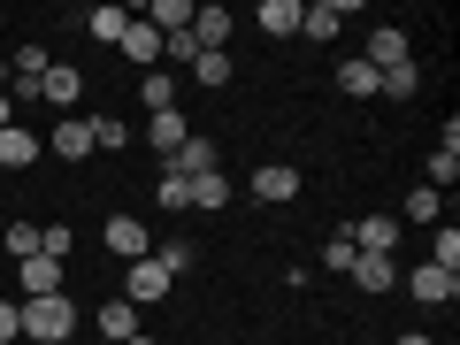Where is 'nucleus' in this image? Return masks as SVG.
Segmentation results:
<instances>
[{
    "label": "nucleus",
    "mask_w": 460,
    "mask_h": 345,
    "mask_svg": "<svg viewBox=\"0 0 460 345\" xmlns=\"http://www.w3.org/2000/svg\"><path fill=\"white\" fill-rule=\"evenodd\" d=\"M429 261H438V269H460V230H453V223L429 230Z\"/></svg>",
    "instance_id": "obj_29"
},
{
    "label": "nucleus",
    "mask_w": 460,
    "mask_h": 345,
    "mask_svg": "<svg viewBox=\"0 0 460 345\" xmlns=\"http://www.w3.org/2000/svg\"><path fill=\"white\" fill-rule=\"evenodd\" d=\"M39 253H47V261H69V253H77V230L69 223H39Z\"/></svg>",
    "instance_id": "obj_27"
},
{
    "label": "nucleus",
    "mask_w": 460,
    "mask_h": 345,
    "mask_svg": "<svg viewBox=\"0 0 460 345\" xmlns=\"http://www.w3.org/2000/svg\"><path fill=\"white\" fill-rule=\"evenodd\" d=\"M84 84H93V77H84L77 62H54V69H47V84H39V100H47V108H62V115H77Z\"/></svg>",
    "instance_id": "obj_4"
},
{
    "label": "nucleus",
    "mask_w": 460,
    "mask_h": 345,
    "mask_svg": "<svg viewBox=\"0 0 460 345\" xmlns=\"http://www.w3.org/2000/svg\"><path fill=\"white\" fill-rule=\"evenodd\" d=\"M376 100H414V93H422V62H399V69H376Z\"/></svg>",
    "instance_id": "obj_20"
},
{
    "label": "nucleus",
    "mask_w": 460,
    "mask_h": 345,
    "mask_svg": "<svg viewBox=\"0 0 460 345\" xmlns=\"http://www.w3.org/2000/svg\"><path fill=\"white\" fill-rule=\"evenodd\" d=\"M192 208H199V215L230 208V177H223V169H208V177H192Z\"/></svg>",
    "instance_id": "obj_22"
},
{
    "label": "nucleus",
    "mask_w": 460,
    "mask_h": 345,
    "mask_svg": "<svg viewBox=\"0 0 460 345\" xmlns=\"http://www.w3.org/2000/svg\"><path fill=\"white\" fill-rule=\"evenodd\" d=\"M84 31H93L100 47H115V39L131 31V8H93V16H84Z\"/></svg>",
    "instance_id": "obj_23"
},
{
    "label": "nucleus",
    "mask_w": 460,
    "mask_h": 345,
    "mask_svg": "<svg viewBox=\"0 0 460 345\" xmlns=\"http://www.w3.org/2000/svg\"><path fill=\"white\" fill-rule=\"evenodd\" d=\"M100 345H108V338H100Z\"/></svg>",
    "instance_id": "obj_37"
},
{
    "label": "nucleus",
    "mask_w": 460,
    "mask_h": 345,
    "mask_svg": "<svg viewBox=\"0 0 460 345\" xmlns=\"http://www.w3.org/2000/svg\"><path fill=\"white\" fill-rule=\"evenodd\" d=\"M361 62H368V69H399V62H414V47H407V31H399V23H376Z\"/></svg>",
    "instance_id": "obj_13"
},
{
    "label": "nucleus",
    "mask_w": 460,
    "mask_h": 345,
    "mask_svg": "<svg viewBox=\"0 0 460 345\" xmlns=\"http://www.w3.org/2000/svg\"><path fill=\"white\" fill-rule=\"evenodd\" d=\"M353 261H361V253H353V238H345V230H338V238H330V246H323V269H338V277H345V269H353Z\"/></svg>",
    "instance_id": "obj_33"
},
{
    "label": "nucleus",
    "mask_w": 460,
    "mask_h": 345,
    "mask_svg": "<svg viewBox=\"0 0 460 345\" xmlns=\"http://www.w3.org/2000/svg\"><path fill=\"white\" fill-rule=\"evenodd\" d=\"M0 246H8V261H31V253H39V223H23V215H16V223L0 230Z\"/></svg>",
    "instance_id": "obj_26"
},
{
    "label": "nucleus",
    "mask_w": 460,
    "mask_h": 345,
    "mask_svg": "<svg viewBox=\"0 0 460 345\" xmlns=\"http://www.w3.org/2000/svg\"><path fill=\"white\" fill-rule=\"evenodd\" d=\"M399 223H422V230H438V223H445V192L414 184V192H407V208H399Z\"/></svg>",
    "instance_id": "obj_18"
},
{
    "label": "nucleus",
    "mask_w": 460,
    "mask_h": 345,
    "mask_svg": "<svg viewBox=\"0 0 460 345\" xmlns=\"http://www.w3.org/2000/svg\"><path fill=\"white\" fill-rule=\"evenodd\" d=\"M100 246H108L115 261H146L154 238H146V223H138V215H108V223H100Z\"/></svg>",
    "instance_id": "obj_3"
},
{
    "label": "nucleus",
    "mask_w": 460,
    "mask_h": 345,
    "mask_svg": "<svg viewBox=\"0 0 460 345\" xmlns=\"http://www.w3.org/2000/svg\"><path fill=\"white\" fill-rule=\"evenodd\" d=\"M93 330H100L108 345H131V338H146V330H138V307H131V299H100V307H93Z\"/></svg>",
    "instance_id": "obj_8"
},
{
    "label": "nucleus",
    "mask_w": 460,
    "mask_h": 345,
    "mask_svg": "<svg viewBox=\"0 0 460 345\" xmlns=\"http://www.w3.org/2000/svg\"><path fill=\"white\" fill-rule=\"evenodd\" d=\"M230 31H238V16H230V8H215V0H208V8H192V47H199V54H223Z\"/></svg>",
    "instance_id": "obj_11"
},
{
    "label": "nucleus",
    "mask_w": 460,
    "mask_h": 345,
    "mask_svg": "<svg viewBox=\"0 0 460 345\" xmlns=\"http://www.w3.org/2000/svg\"><path fill=\"white\" fill-rule=\"evenodd\" d=\"M23 338H39V345H69V338H77V299H69V292H54V299H23Z\"/></svg>",
    "instance_id": "obj_1"
},
{
    "label": "nucleus",
    "mask_w": 460,
    "mask_h": 345,
    "mask_svg": "<svg viewBox=\"0 0 460 345\" xmlns=\"http://www.w3.org/2000/svg\"><path fill=\"white\" fill-rule=\"evenodd\" d=\"M16 338H23V299L0 292V345H16Z\"/></svg>",
    "instance_id": "obj_32"
},
{
    "label": "nucleus",
    "mask_w": 460,
    "mask_h": 345,
    "mask_svg": "<svg viewBox=\"0 0 460 345\" xmlns=\"http://www.w3.org/2000/svg\"><path fill=\"white\" fill-rule=\"evenodd\" d=\"M345 277L361 284V292H392V284H399V269H392V253H361V261L345 269Z\"/></svg>",
    "instance_id": "obj_17"
},
{
    "label": "nucleus",
    "mask_w": 460,
    "mask_h": 345,
    "mask_svg": "<svg viewBox=\"0 0 460 345\" xmlns=\"http://www.w3.org/2000/svg\"><path fill=\"white\" fill-rule=\"evenodd\" d=\"M192 84H230V54H192Z\"/></svg>",
    "instance_id": "obj_31"
},
{
    "label": "nucleus",
    "mask_w": 460,
    "mask_h": 345,
    "mask_svg": "<svg viewBox=\"0 0 460 345\" xmlns=\"http://www.w3.org/2000/svg\"><path fill=\"white\" fill-rule=\"evenodd\" d=\"M162 169H177V177L192 184V177H208V169H223V146H215V138H199V131H192V138H184V146L169 154Z\"/></svg>",
    "instance_id": "obj_10"
},
{
    "label": "nucleus",
    "mask_w": 460,
    "mask_h": 345,
    "mask_svg": "<svg viewBox=\"0 0 460 345\" xmlns=\"http://www.w3.org/2000/svg\"><path fill=\"white\" fill-rule=\"evenodd\" d=\"M376 84H384V77H376L368 62H345V69H338V93H345V100H376Z\"/></svg>",
    "instance_id": "obj_25"
},
{
    "label": "nucleus",
    "mask_w": 460,
    "mask_h": 345,
    "mask_svg": "<svg viewBox=\"0 0 460 345\" xmlns=\"http://www.w3.org/2000/svg\"><path fill=\"white\" fill-rule=\"evenodd\" d=\"M138 100H146V115H169L177 108V77H169V69H146V77H138Z\"/></svg>",
    "instance_id": "obj_21"
},
{
    "label": "nucleus",
    "mask_w": 460,
    "mask_h": 345,
    "mask_svg": "<svg viewBox=\"0 0 460 345\" xmlns=\"http://www.w3.org/2000/svg\"><path fill=\"white\" fill-rule=\"evenodd\" d=\"M39 154H47V138H31L23 123H8V131H0V169H31Z\"/></svg>",
    "instance_id": "obj_16"
},
{
    "label": "nucleus",
    "mask_w": 460,
    "mask_h": 345,
    "mask_svg": "<svg viewBox=\"0 0 460 345\" xmlns=\"http://www.w3.org/2000/svg\"><path fill=\"white\" fill-rule=\"evenodd\" d=\"M169 292H177V277H169L154 253H146V261H123V292H115V299H131V307H162Z\"/></svg>",
    "instance_id": "obj_2"
},
{
    "label": "nucleus",
    "mask_w": 460,
    "mask_h": 345,
    "mask_svg": "<svg viewBox=\"0 0 460 345\" xmlns=\"http://www.w3.org/2000/svg\"><path fill=\"white\" fill-rule=\"evenodd\" d=\"M253 23H261V39H292L299 31V0H261V16H253Z\"/></svg>",
    "instance_id": "obj_19"
},
{
    "label": "nucleus",
    "mask_w": 460,
    "mask_h": 345,
    "mask_svg": "<svg viewBox=\"0 0 460 345\" xmlns=\"http://www.w3.org/2000/svg\"><path fill=\"white\" fill-rule=\"evenodd\" d=\"M253 199H269V208H284V199H299V169L292 162H253Z\"/></svg>",
    "instance_id": "obj_5"
},
{
    "label": "nucleus",
    "mask_w": 460,
    "mask_h": 345,
    "mask_svg": "<svg viewBox=\"0 0 460 345\" xmlns=\"http://www.w3.org/2000/svg\"><path fill=\"white\" fill-rule=\"evenodd\" d=\"M131 146V123L123 115H93V154H123Z\"/></svg>",
    "instance_id": "obj_24"
},
{
    "label": "nucleus",
    "mask_w": 460,
    "mask_h": 345,
    "mask_svg": "<svg viewBox=\"0 0 460 345\" xmlns=\"http://www.w3.org/2000/svg\"><path fill=\"white\" fill-rule=\"evenodd\" d=\"M154 261H162L169 277H184V269H192L199 253H192V238H169V246H154Z\"/></svg>",
    "instance_id": "obj_30"
},
{
    "label": "nucleus",
    "mask_w": 460,
    "mask_h": 345,
    "mask_svg": "<svg viewBox=\"0 0 460 345\" xmlns=\"http://www.w3.org/2000/svg\"><path fill=\"white\" fill-rule=\"evenodd\" d=\"M345 16H353V0H307V8H299V31H307L314 47H330V39L345 31Z\"/></svg>",
    "instance_id": "obj_6"
},
{
    "label": "nucleus",
    "mask_w": 460,
    "mask_h": 345,
    "mask_svg": "<svg viewBox=\"0 0 460 345\" xmlns=\"http://www.w3.org/2000/svg\"><path fill=\"white\" fill-rule=\"evenodd\" d=\"M392 345H438V338H429V330H399Z\"/></svg>",
    "instance_id": "obj_34"
},
{
    "label": "nucleus",
    "mask_w": 460,
    "mask_h": 345,
    "mask_svg": "<svg viewBox=\"0 0 460 345\" xmlns=\"http://www.w3.org/2000/svg\"><path fill=\"white\" fill-rule=\"evenodd\" d=\"M184 138H192V123H184V108H169V115H146V146L162 154V162H169V154L184 146Z\"/></svg>",
    "instance_id": "obj_15"
},
{
    "label": "nucleus",
    "mask_w": 460,
    "mask_h": 345,
    "mask_svg": "<svg viewBox=\"0 0 460 345\" xmlns=\"http://www.w3.org/2000/svg\"><path fill=\"white\" fill-rule=\"evenodd\" d=\"M0 93H8V54H0Z\"/></svg>",
    "instance_id": "obj_36"
},
{
    "label": "nucleus",
    "mask_w": 460,
    "mask_h": 345,
    "mask_svg": "<svg viewBox=\"0 0 460 345\" xmlns=\"http://www.w3.org/2000/svg\"><path fill=\"white\" fill-rule=\"evenodd\" d=\"M62 269L69 261H47V253L16 261V299H54V292H62Z\"/></svg>",
    "instance_id": "obj_7"
},
{
    "label": "nucleus",
    "mask_w": 460,
    "mask_h": 345,
    "mask_svg": "<svg viewBox=\"0 0 460 345\" xmlns=\"http://www.w3.org/2000/svg\"><path fill=\"white\" fill-rule=\"evenodd\" d=\"M345 238H353V253H399V215H368V223H353Z\"/></svg>",
    "instance_id": "obj_14"
},
{
    "label": "nucleus",
    "mask_w": 460,
    "mask_h": 345,
    "mask_svg": "<svg viewBox=\"0 0 460 345\" xmlns=\"http://www.w3.org/2000/svg\"><path fill=\"white\" fill-rule=\"evenodd\" d=\"M47 154H62V162H93V115H62L47 138Z\"/></svg>",
    "instance_id": "obj_12"
},
{
    "label": "nucleus",
    "mask_w": 460,
    "mask_h": 345,
    "mask_svg": "<svg viewBox=\"0 0 460 345\" xmlns=\"http://www.w3.org/2000/svg\"><path fill=\"white\" fill-rule=\"evenodd\" d=\"M8 123H16V100H8V93H0V131H8Z\"/></svg>",
    "instance_id": "obj_35"
},
{
    "label": "nucleus",
    "mask_w": 460,
    "mask_h": 345,
    "mask_svg": "<svg viewBox=\"0 0 460 345\" xmlns=\"http://www.w3.org/2000/svg\"><path fill=\"white\" fill-rule=\"evenodd\" d=\"M154 199H162V208H177V215H184V208H192V184H184L177 169H162V177H154Z\"/></svg>",
    "instance_id": "obj_28"
},
{
    "label": "nucleus",
    "mask_w": 460,
    "mask_h": 345,
    "mask_svg": "<svg viewBox=\"0 0 460 345\" xmlns=\"http://www.w3.org/2000/svg\"><path fill=\"white\" fill-rule=\"evenodd\" d=\"M407 292L422 299V307H453V299H460V269H438V261H429V269H414V277H407Z\"/></svg>",
    "instance_id": "obj_9"
}]
</instances>
